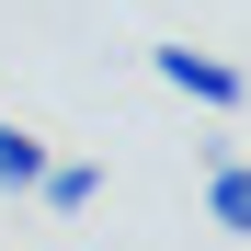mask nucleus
<instances>
[{
  "mask_svg": "<svg viewBox=\"0 0 251 251\" xmlns=\"http://www.w3.org/2000/svg\"><path fill=\"white\" fill-rule=\"evenodd\" d=\"M149 69H160V80H172V92H183V103H205V114H228V103L251 92V80H240L228 57H205V46H149Z\"/></svg>",
  "mask_w": 251,
  "mask_h": 251,
  "instance_id": "nucleus-1",
  "label": "nucleus"
},
{
  "mask_svg": "<svg viewBox=\"0 0 251 251\" xmlns=\"http://www.w3.org/2000/svg\"><path fill=\"white\" fill-rule=\"evenodd\" d=\"M205 217L228 240H251V160H217V172H205Z\"/></svg>",
  "mask_w": 251,
  "mask_h": 251,
  "instance_id": "nucleus-2",
  "label": "nucleus"
},
{
  "mask_svg": "<svg viewBox=\"0 0 251 251\" xmlns=\"http://www.w3.org/2000/svg\"><path fill=\"white\" fill-rule=\"evenodd\" d=\"M46 183V137L34 126H0V194H34Z\"/></svg>",
  "mask_w": 251,
  "mask_h": 251,
  "instance_id": "nucleus-3",
  "label": "nucleus"
},
{
  "mask_svg": "<svg viewBox=\"0 0 251 251\" xmlns=\"http://www.w3.org/2000/svg\"><path fill=\"white\" fill-rule=\"evenodd\" d=\"M34 194H46L57 217H80V205L103 194V172H92V160H46V183H34Z\"/></svg>",
  "mask_w": 251,
  "mask_h": 251,
  "instance_id": "nucleus-4",
  "label": "nucleus"
}]
</instances>
